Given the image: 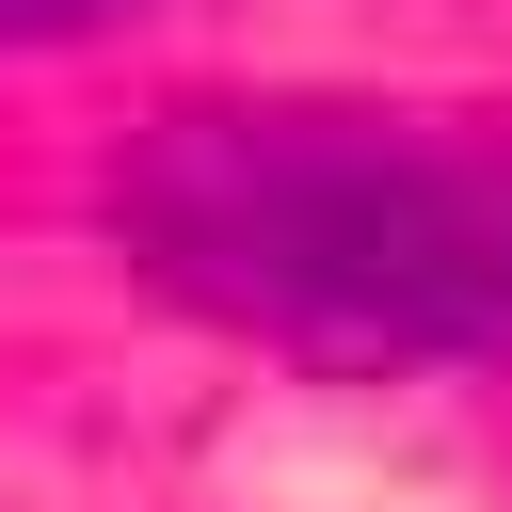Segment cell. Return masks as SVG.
Returning a JSON list of instances; mask_svg holds the SVG:
<instances>
[{
    "instance_id": "obj_1",
    "label": "cell",
    "mask_w": 512,
    "mask_h": 512,
    "mask_svg": "<svg viewBox=\"0 0 512 512\" xmlns=\"http://www.w3.org/2000/svg\"><path fill=\"white\" fill-rule=\"evenodd\" d=\"M160 304L304 368H512V112L176 96L112 160Z\"/></svg>"
},
{
    "instance_id": "obj_2",
    "label": "cell",
    "mask_w": 512,
    "mask_h": 512,
    "mask_svg": "<svg viewBox=\"0 0 512 512\" xmlns=\"http://www.w3.org/2000/svg\"><path fill=\"white\" fill-rule=\"evenodd\" d=\"M128 0H0V48H64V32H112Z\"/></svg>"
}]
</instances>
